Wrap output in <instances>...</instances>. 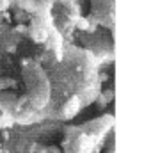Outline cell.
<instances>
[{"instance_id": "1", "label": "cell", "mask_w": 151, "mask_h": 153, "mask_svg": "<svg viewBox=\"0 0 151 153\" xmlns=\"http://www.w3.org/2000/svg\"><path fill=\"white\" fill-rule=\"evenodd\" d=\"M73 144H75V146H82V139H78V141L73 143ZM70 152H71V153H80V148H71Z\"/></svg>"}]
</instances>
